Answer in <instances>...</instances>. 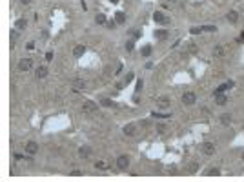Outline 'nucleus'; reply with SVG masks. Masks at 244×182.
<instances>
[{"label": "nucleus", "instance_id": "nucleus-1", "mask_svg": "<svg viewBox=\"0 0 244 182\" xmlns=\"http://www.w3.org/2000/svg\"><path fill=\"white\" fill-rule=\"evenodd\" d=\"M18 69H20V71H29V69H33V58H20V60H18Z\"/></svg>", "mask_w": 244, "mask_h": 182}, {"label": "nucleus", "instance_id": "nucleus-2", "mask_svg": "<svg viewBox=\"0 0 244 182\" xmlns=\"http://www.w3.org/2000/svg\"><path fill=\"white\" fill-rule=\"evenodd\" d=\"M117 168L119 169H128L129 168V157L128 155H120L117 158Z\"/></svg>", "mask_w": 244, "mask_h": 182}, {"label": "nucleus", "instance_id": "nucleus-3", "mask_svg": "<svg viewBox=\"0 0 244 182\" xmlns=\"http://www.w3.org/2000/svg\"><path fill=\"white\" fill-rule=\"evenodd\" d=\"M182 102H184L186 106H193V104L197 102V97H195V93H191V91H186V93L182 95Z\"/></svg>", "mask_w": 244, "mask_h": 182}, {"label": "nucleus", "instance_id": "nucleus-4", "mask_svg": "<svg viewBox=\"0 0 244 182\" xmlns=\"http://www.w3.org/2000/svg\"><path fill=\"white\" fill-rule=\"evenodd\" d=\"M78 157H80V158H87V157H91V146H87V144L80 146V148H78Z\"/></svg>", "mask_w": 244, "mask_h": 182}, {"label": "nucleus", "instance_id": "nucleus-5", "mask_svg": "<svg viewBox=\"0 0 244 182\" xmlns=\"http://www.w3.org/2000/svg\"><path fill=\"white\" fill-rule=\"evenodd\" d=\"M37 151H38V144H37L35 140H29V142L26 144V153H28V155H37Z\"/></svg>", "mask_w": 244, "mask_h": 182}, {"label": "nucleus", "instance_id": "nucleus-6", "mask_svg": "<svg viewBox=\"0 0 244 182\" xmlns=\"http://www.w3.org/2000/svg\"><path fill=\"white\" fill-rule=\"evenodd\" d=\"M135 133H137V124L129 122V124H126V126H124V135H128V136H133Z\"/></svg>", "mask_w": 244, "mask_h": 182}, {"label": "nucleus", "instance_id": "nucleus-7", "mask_svg": "<svg viewBox=\"0 0 244 182\" xmlns=\"http://www.w3.org/2000/svg\"><path fill=\"white\" fill-rule=\"evenodd\" d=\"M202 151H204V155L211 157V155L215 153V146H213L211 142H204V144H202Z\"/></svg>", "mask_w": 244, "mask_h": 182}, {"label": "nucleus", "instance_id": "nucleus-8", "mask_svg": "<svg viewBox=\"0 0 244 182\" xmlns=\"http://www.w3.org/2000/svg\"><path fill=\"white\" fill-rule=\"evenodd\" d=\"M48 71H49V69H48L46 66H40V67H37V73H35V75H37V78H46V77H48Z\"/></svg>", "mask_w": 244, "mask_h": 182}, {"label": "nucleus", "instance_id": "nucleus-9", "mask_svg": "<svg viewBox=\"0 0 244 182\" xmlns=\"http://www.w3.org/2000/svg\"><path fill=\"white\" fill-rule=\"evenodd\" d=\"M97 104L95 102H90V100H87V102H84V106H82V109L86 111V113H91V111H97Z\"/></svg>", "mask_w": 244, "mask_h": 182}, {"label": "nucleus", "instance_id": "nucleus-10", "mask_svg": "<svg viewBox=\"0 0 244 182\" xmlns=\"http://www.w3.org/2000/svg\"><path fill=\"white\" fill-rule=\"evenodd\" d=\"M84 53H86V48H84L82 44H78V46H75V48H73V55H75V57H82Z\"/></svg>", "mask_w": 244, "mask_h": 182}, {"label": "nucleus", "instance_id": "nucleus-11", "mask_svg": "<svg viewBox=\"0 0 244 182\" xmlns=\"http://www.w3.org/2000/svg\"><path fill=\"white\" fill-rule=\"evenodd\" d=\"M226 18H228V22H231V24H235V22L239 20V13H237V11H228Z\"/></svg>", "mask_w": 244, "mask_h": 182}, {"label": "nucleus", "instance_id": "nucleus-12", "mask_svg": "<svg viewBox=\"0 0 244 182\" xmlns=\"http://www.w3.org/2000/svg\"><path fill=\"white\" fill-rule=\"evenodd\" d=\"M153 20L157 22V24H164V20H166V16H164V15H162L160 11H157V13L153 15Z\"/></svg>", "mask_w": 244, "mask_h": 182}, {"label": "nucleus", "instance_id": "nucleus-13", "mask_svg": "<svg viewBox=\"0 0 244 182\" xmlns=\"http://www.w3.org/2000/svg\"><path fill=\"white\" fill-rule=\"evenodd\" d=\"M215 102H217V106H224V104L228 102V98H226V95H224V93H222V95L217 93V100H215Z\"/></svg>", "mask_w": 244, "mask_h": 182}, {"label": "nucleus", "instance_id": "nucleus-14", "mask_svg": "<svg viewBox=\"0 0 244 182\" xmlns=\"http://www.w3.org/2000/svg\"><path fill=\"white\" fill-rule=\"evenodd\" d=\"M157 104H159V107H168V106H169V98H168V97H160V98L157 100Z\"/></svg>", "mask_w": 244, "mask_h": 182}, {"label": "nucleus", "instance_id": "nucleus-15", "mask_svg": "<svg viewBox=\"0 0 244 182\" xmlns=\"http://www.w3.org/2000/svg\"><path fill=\"white\" fill-rule=\"evenodd\" d=\"M115 22H117V24H124V22H126V15H124L122 11H119V13L115 15Z\"/></svg>", "mask_w": 244, "mask_h": 182}, {"label": "nucleus", "instance_id": "nucleus-16", "mask_svg": "<svg viewBox=\"0 0 244 182\" xmlns=\"http://www.w3.org/2000/svg\"><path fill=\"white\" fill-rule=\"evenodd\" d=\"M155 38H168V31L166 29H157L155 31Z\"/></svg>", "mask_w": 244, "mask_h": 182}, {"label": "nucleus", "instance_id": "nucleus-17", "mask_svg": "<svg viewBox=\"0 0 244 182\" xmlns=\"http://www.w3.org/2000/svg\"><path fill=\"white\" fill-rule=\"evenodd\" d=\"M151 51H153L151 46H144V48L140 49V55H142V57H149V55H151Z\"/></svg>", "mask_w": 244, "mask_h": 182}, {"label": "nucleus", "instance_id": "nucleus-18", "mask_svg": "<svg viewBox=\"0 0 244 182\" xmlns=\"http://www.w3.org/2000/svg\"><path fill=\"white\" fill-rule=\"evenodd\" d=\"M26 26H28V22H26V18H18L16 20V28L22 31V29H26Z\"/></svg>", "mask_w": 244, "mask_h": 182}, {"label": "nucleus", "instance_id": "nucleus-19", "mask_svg": "<svg viewBox=\"0 0 244 182\" xmlns=\"http://www.w3.org/2000/svg\"><path fill=\"white\" fill-rule=\"evenodd\" d=\"M213 55L215 57H222L224 55V48H222V46H217V48L213 49Z\"/></svg>", "mask_w": 244, "mask_h": 182}, {"label": "nucleus", "instance_id": "nucleus-20", "mask_svg": "<svg viewBox=\"0 0 244 182\" xmlns=\"http://www.w3.org/2000/svg\"><path fill=\"white\" fill-rule=\"evenodd\" d=\"M100 106H104V107H113L115 104L109 100V98H102V100H100Z\"/></svg>", "mask_w": 244, "mask_h": 182}, {"label": "nucleus", "instance_id": "nucleus-21", "mask_svg": "<svg viewBox=\"0 0 244 182\" xmlns=\"http://www.w3.org/2000/svg\"><path fill=\"white\" fill-rule=\"evenodd\" d=\"M206 173L211 175V177H219V175H220V169H219V168H211V169H208Z\"/></svg>", "mask_w": 244, "mask_h": 182}, {"label": "nucleus", "instance_id": "nucleus-22", "mask_svg": "<svg viewBox=\"0 0 244 182\" xmlns=\"http://www.w3.org/2000/svg\"><path fill=\"white\" fill-rule=\"evenodd\" d=\"M95 22H97V24H106V15H102V13L97 15V16H95Z\"/></svg>", "mask_w": 244, "mask_h": 182}, {"label": "nucleus", "instance_id": "nucleus-23", "mask_svg": "<svg viewBox=\"0 0 244 182\" xmlns=\"http://www.w3.org/2000/svg\"><path fill=\"white\" fill-rule=\"evenodd\" d=\"M95 166H97L98 169H106V168H107V162H104V160H98Z\"/></svg>", "mask_w": 244, "mask_h": 182}, {"label": "nucleus", "instance_id": "nucleus-24", "mask_svg": "<svg viewBox=\"0 0 244 182\" xmlns=\"http://www.w3.org/2000/svg\"><path fill=\"white\" fill-rule=\"evenodd\" d=\"M202 31H217V28L211 26V24H208V26H202Z\"/></svg>", "mask_w": 244, "mask_h": 182}, {"label": "nucleus", "instance_id": "nucleus-25", "mask_svg": "<svg viewBox=\"0 0 244 182\" xmlns=\"http://www.w3.org/2000/svg\"><path fill=\"white\" fill-rule=\"evenodd\" d=\"M220 122H222L224 126H228V124H230V117H228V115H224V117H220Z\"/></svg>", "mask_w": 244, "mask_h": 182}, {"label": "nucleus", "instance_id": "nucleus-26", "mask_svg": "<svg viewBox=\"0 0 244 182\" xmlns=\"http://www.w3.org/2000/svg\"><path fill=\"white\" fill-rule=\"evenodd\" d=\"M133 48H135V44H133V40H129V42L126 44V49H128V51H131Z\"/></svg>", "mask_w": 244, "mask_h": 182}, {"label": "nucleus", "instance_id": "nucleus-27", "mask_svg": "<svg viewBox=\"0 0 244 182\" xmlns=\"http://www.w3.org/2000/svg\"><path fill=\"white\" fill-rule=\"evenodd\" d=\"M202 31V28H191V35H198Z\"/></svg>", "mask_w": 244, "mask_h": 182}, {"label": "nucleus", "instance_id": "nucleus-28", "mask_svg": "<svg viewBox=\"0 0 244 182\" xmlns=\"http://www.w3.org/2000/svg\"><path fill=\"white\" fill-rule=\"evenodd\" d=\"M46 60H48V62H51V60H53V53H51V51H48V53H46Z\"/></svg>", "mask_w": 244, "mask_h": 182}, {"label": "nucleus", "instance_id": "nucleus-29", "mask_svg": "<svg viewBox=\"0 0 244 182\" xmlns=\"http://www.w3.org/2000/svg\"><path fill=\"white\" fill-rule=\"evenodd\" d=\"M75 87L82 89V87H84V82H82V80H77V82H75Z\"/></svg>", "mask_w": 244, "mask_h": 182}, {"label": "nucleus", "instance_id": "nucleus-30", "mask_svg": "<svg viewBox=\"0 0 244 182\" xmlns=\"http://www.w3.org/2000/svg\"><path fill=\"white\" fill-rule=\"evenodd\" d=\"M142 89V80H137V86H135V91H140Z\"/></svg>", "mask_w": 244, "mask_h": 182}, {"label": "nucleus", "instance_id": "nucleus-31", "mask_svg": "<svg viewBox=\"0 0 244 182\" xmlns=\"http://www.w3.org/2000/svg\"><path fill=\"white\" fill-rule=\"evenodd\" d=\"M195 169H198V164H197V162H193V164L190 166V171H195Z\"/></svg>", "mask_w": 244, "mask_h": 182}, {"label": "nucleus", "instance_id": "nucleus-32", "mask_svg": "<svg viewBox=\"0 0 244 182\" xmlns=\"http://www.w3.org/2000/svg\"><path fill=\"white\" fill-rule=\"evenodd\" d=\"M26 49H29V51H31V49H35V44H33V42H28V46H26Z\"/></svg>", "mask_w": 244, "mask_h": 182}, {"label": "nucleus", "instance_id": "nucleus-33", "mask_svg": "<svg viewBox=\"0 0 244 182\" xmlns=\"http://www.w3.org/2000/svg\"><path fill=\"white\" fill-rule=\"evenodd\" d=\"M115 24H117V22H113V20L107 22V28H109V29H115Z\"/></svg>", "mask_w": 244, "mask_h": 182}, {"label": "nucleus", "instance_id": "nucleus-34", "mask_svg": "<svg viewBox=\"0 0 244 182\" xmlns=\"http://www.w3.org/2000/svg\"><path fill=\"white\" fill-rule=\"evenodd\" d=\"M22 158H24V157H22L20 153H15V160H22Z\"/></svg>", "mask_w": 244, "mask_h": 182}, {"label": "nucleus", "instance_id": "nucleus-35", "mask_svg": "<svg viewBox=\"0 0 244 182\" xmlns=\"http://www.w3.org/2000/svg\"><path fill=\"white\" fill-rule=\"evenodd\" d=\"M20 4H24V6H29V4H31V0H20Z\"/></svg>", "mask_w": 244, "mask_h": 182}, {"label": "nucleus", "instance_id": "nucleus-36", "mask_svg": "<svg viewBox=\"0 0 244 182\" xmlns=\"http://www.w3.org/2000/svg\"><path fill=\"white\" fill-rule=\"evenodd\" d=\"M131 80H133V73H129V75L126 77V82H131Z\"/></svg>", "mask_w": 244, "mask_h": 182}, {"label": "nucleus", "instance_id": "nucleus-37", "mask_svg": "<svg viewBox=\"0 0 244 182\" xmlns=\"http://www.w3.org/2000/svg\"><path fill=\"white\" fill-rule=\"evenodd\" d=\"M109 2H111V4H117V2H119V0H109Z\"/></svg>", "mask_w": 244, "mask_h": 182}, {"label": "nucleus", "instance_id": "nucleus-38", "mask_svg": "<svg viewBox=\"0 0 244 182\" xmlns=\"http://www.w3.org/2000/svg\"><path fill=\"white\" fill-rule=\"evenodd\" d=\"M240 38H242V40H244V33H242V35H240Z\"/></svg>", "mask_w": 244, "mask_h": 182}, {"label": "nucleus", "instance_id": "nucleus-39", "mask_svg": "<svg viewBox=\"0 0 244 182\" xmlns=\"http://www.w3.org/2000/svg\"><path fill=\"white\" fill-rule=\"evenodd\" d=\"M169 2H175V0H169Z\"/></svg>", "mask_w": 244, "mask_h": 182}]
</instances>
